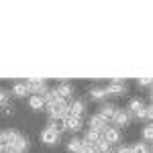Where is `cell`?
Wrapping results in <instances>:
<instances>
[{"instance_id":"5bb4252c","label":"cell","mask_w":153,"mask_h":153,"mask_svg":"<svg viewBox=\"0 0 153 153\" xmlns=\"http://www.w3.org/2000/svg\"><path fill=\"white\" fill-rule=\"evenodd\" d=\"M10 145H12V147H14V149H19V151H21V153L29 151V139H27L25 135H19V139H16V141H12Z\"/></svg>"},{"instance_id":"277c9868","label":"cell","mask_w":153,"mask_h":153,"mask_svg":"<svg viewBox=\"0 0 153 153\" xmlns=\"http://www.w3.org/2000/svg\"><path fill=\"white\" fill-rule=\"evenodd\" d=\"M143 108H145V102H143L141 98H131L129 106H127V110H129L131 118H141Z\"/></svg>"},{"instance_id":"52a82bcc","label":"cell","mask_w":153,"mask_h":153,"mask_svg":"<svg viewBox=\"0 0 153 153\" xmlns=\"http://www.w3.org/2000/svg\"><path fill=\"white\" fill-rule=\"evenodd\" d=\"M55 94L61 98V100H70L71 94H74V86L70 82H59L55 86Z\"/></svg>"},{"instance_id":"9c48e42d","label":"cell","mask_w":153,"mask_h":153,"mask_svg":"<svg viewBox=\"0 0 153 153\" xmlns=\"http://www.w3.org/2000/svg\"><path fill=\"white\" fill-rule=\"evenodd\" d=\"M27 86H29V94H43L47 90V82L45 80H29Z\"/></svg>"},{"instance_id":"cb8c5ba5","label":"cell","mask_w":153,"mask_h":153,"mask_svg":"<svg viewBox=\"0 0 153 153\" xmlns=\"http://www.w3.org/2000/svg\"><path fill=\"white\" fill-rule=\"evenodd\" d=\"M151 117H153V108L149 104L143 108V112H141V118H145V120H151Z\"/></svg>"},{"instance_id":"30bf717a","label":"cell","mask_w":153,"mask_h":153,"mask_svg":"<svg viewBox=\"0 0 153 153\" xmlns=\"http://www.w3.org/2000/svg\"><path fill=\"white\" fill-rule=\"evenodd\" d=\"M84 110H86V102L84 100H71L70 102V117H76V118H82Z\"/></svg>"},{"instance_id":"7a4b0ae2","label":"cell","mask_w":153,"mask_h":153,"mask_svg":"<svg viewBox=\"0 0 153 153\" xmlns=\"http://www.w3.org/2000/svg\"><path fill=\"white\" fill-rule=\"evenodd\" d=\"M117 129H120V127H127L131 123V114H129V110L127 108H117L114 110V117H112V120H110Z\"/></svg>"},{"instance_id":"ffe728a7","label":"cell","mask_w":153,"mask_h":153,"mask_svg":"<svg viewBox=\"0 0 153 153\" xmlns=\"http://www.w3.org/2000/svg\"><path fill=\"white\" fill-rule=\"evenodd\" d=\"M19 135H21V133H19L16 129H6V131H4V137H6V143H8V145H10L12 141H16Z\"/></svg>"},{"instance_id":"8fae6325","label":"cell","mask_w":153,"mask_h":153,"mask_svg":"<svg viewBox=\"0 0 153 153\" xmlns=\"http://www.w3.org/2000/svg\"><path fill=\"white\" fill-rule=\"evenodd\" d=\"M114 110H117V106H114V104L104 102V104L98 108V114L104 118V120H108V123H110V120H112V117H114Z\"/></svg>"},{"instance_id":"6da1fadb","label":"cell","mask_w":153,"mask_h":153,"mask_svg":"<svg viewBox=\"0 0 153 153\" xmlns=\"http://www.w3.org/2000/svg\"><path fill=\"white\" fill-rule=\"evenodd\" d=\"M104 92L106 96L110 94V96H123V94H127V84L123 82V80H112V82H108L104 86Z\"/></svg>"},{"instance_id":"e0dca14e","label":"cell","mask_w":153,"mask_h":153,"mask_svg":"<svg viewBox=\"0 0 153 153\" xmlns=\"http://www.w3.org/2000/svg\"><path fill=\"white\" fill-rule=\"evenodd\" d=\"M80 147H82V139H78V137H71L68 141V151L70 153H80Z\"/></svg>"},{"instance_id":"9a60e30c","label":"cell","mask_w":153,"mask_h":153,"mask_svg":"<svg viewBox=\"0 0 153 153\" xmlns=\"http://www.w3.org/2000/svg\"><path fill=\"white\" fill-rule=\"evenodd\" d=\"M100 139H102V133H100V131H94V129L86 131V137H84V141H86V143H94V145H96Z\"/></svg>"},{"instance_id":"4fadbf2b","label":"cell","mask_w":153,"mask_h":153,"mask_svg":"<svg viewBox=\"0 0 153 153\" xmlns=\"http://www.w3.org/2000/svg\"><path fill=\"white\" fill-rule=\"evenodd\" d=\"M29 106H31L33 110H43V106H45L43 96H41V94H31V96H29Z\"/></svg>"},{"instance_id":"5b68a950","label":"cell","mask_w":153,"mask_h":153,"mask_svg":"<svg viewBox=\"0 0 153 153\" xmlns=\"http://www.w3.org/2000/svg\"><path fill=\"white\" fill-rule=\"evenodd\" d=\"M120 129H117V127H106L104 133H102V139H104L108 145H114V143H120Z\"/></svg>"},{"instance_id":"603a6c76","label":"cell","mask_w":153,"mask_h":153,"mask_svg":"<svg viewBox=\"0 0 153 153\" xmlns=\"http://www.w3.org/2000/svg\"><path fill=\"white\" fill-rule=\"evenodd\" d=\"M8 98H10V92L4 90V88H0V108L4 104H8Z\"/></svg>"},{"instance_id":"f546056e","label":"cell","mask_w":153,"mask_h":153,"mask_svg":"<svg viewBox=\"0 0 153 153\" xmlns=\"http://www.w3.org/2000/svg\"><path fill=\"white\" fill-rule=\"evenodd\" d=\"M110 153H112V151H110Z\"/></svg>"},{"instance_id":"7402d4cb","label":"cell","mask_w":153,"mask_h":153,"mask_svg":"<svg viewBox=\"0 0 153 153\" xmlns=\"http://www.w3.org/2000/svg\"><path fill=\"white\" fill-rule=\"evenodd\" d=\"M151 139H153L151 125H145V129H143V143H151Z\"/></svg>"},{"instance_id":"d4e9b609","label":"cell","mask_w":153,"mask_h":153,"mask_svg":"<svg viewBox=\"0 0 153 153\" xmlns=\"http://www.w3.org/2000/svg\"><path fill=\"white\" fill-rule=\"evenodd\" d=\"M114 153H131V147L129 145H118V149Z\"/></svg>"},{"instance_id":"ba28073f","label":"cell","mask_w":153,"mask_h":153,"mask_svg":"<svg viewBox=\"0 0 153 153\" xmlns=\"http://www.w3.org/2000/svg\"><path fill=\"white\" fill-rule=\"evenodd\" d=\"M63 129L70 131V133H80L82 131V118H76V117H65L63 118Z\"/></svg>"},{"instance_id":"484cf974","label":"cell","mask_w":153,"mask_h":153,"mask_svg":"<svg viewBox=\"0 0 153 153\" xmlns=\"http://www.w3.org/2000/svg\"><path fill=\"white\" fill-rule=\"evenodd\" d=\"M6 145H8V143H6V137H4V131H0V147L4 149Z\"/></svg>"},{"instance_id":"f1b7e54d","label":"cell","mask_w":153,"mask_h":153,"mask_svg":"<svg viewBox=\"0 0 153 153\" xmlns=\"http://www.w3.org/2000/svg\"><path fill=\"white\" fill-rule=\"evenodd\" d=\"M0 153H2V147H0Z\"/></svg>"},{"instance_id":"d6986e66","label":"cell","mask_w":153,"mask_h":153,"mask_svg":"<svg viewBox=\"0 0 153 153\" xmlns=\"http://www.w3.org/2000/svg\"><path fill=\"white\" fill-rule=\"evenodd\" d=\"M90 98H92V100H104V98H106L104 88H98V86L90 88Z\"/></svg>"},{"instance_id":"44dd1931","label":"cell","mask_w":153,"mask_h":153,"mask_svg":"<svg viewBox=\"0 0 153 153\" xmlns=\"http://www.w3.org/2000/svg\"><path fill=\"white\" fill-rule=\"evenodd\" d=\"M80 153H96V145L94 143H86L82 139V147H80Z\"/></svg>"},{"instance_id":"83f0119b","label":"cell","mask_w":153,"mask_h":153,"mask_svg":"<svg viewBox=\"0 0 153 153\" xmlns=\"http://www.w3.org/2000/svg\"><path fill=\"white\" fill-rule=\"evenodd\" d=\"M2 112H4V114H12V106L10 104H4V106H2Z\"/></svg>"},{"instance_id":"7c38bea8","label":"cell","mask_w":153,"mask_h":153,"mask_svg":"<svg viewBox=\"0 0 153 153\" xmlns=\"http://www.w3.org/2000/svg\"><path fill=\"white\" fill-rule=\"evenodd\" d=\"M12 94L16 96V98L27 96L29 94V86H27V82H14L12 84Z\"/></svg>"},{"instance_id":"4316f807","label":"cell","mask_w":153,"mask_h":153,"mask_svg":"<svg viewBox=\"0 0 153 153\" xmlns=\"http://www.w3.org/2000/svg\"><path fill=\"white\" fill-rule=\"evenodd\" d=\"M137 84H139V86H149V84H151V80H149V78H139V80H137Z\"/></svg>"},{"instance_id":"ac0fdd59","label":"cell","mask_w":153,"mask_h":153,"mask_svg":"<svg viewBox=\"0 0 153 153\" xmlns=\"http://www.w3.org/2000/svg\"><path fill=\"white\" fill-rule=\"evenodd\" d=\"M131 153H151V147H149V143H135L133 147H131Z\"/></svg>"},{"instance_id":"3957f363","label":"cell","mask_w":153,"mask_h":153,"mask_svg":"<svg viewBox=\"0 0 153 153\" xmlns=\"http://www.w3.org/2000/svg\"><path fill=\"white\" fill-rule=\"evenodd\" d=\"M59 137H61V133L51 129V127L41 131V143H45V145H55V143H59Z\"/></svg>"},{"instance_id":"2e32d148","label":"cell","mask_w":153,"mask_h":153,"mask_svg":"<svg viewBox=\"0 0 153 153\" xmlns=\"http://www.w3.org/2000/svg\"><path fill=\"white\" fill-rule=\"evenodd\" d=\"M41 96H43V102H45V106H51V104H55V102L59 100V96L55 94V90H45Z\"/></svg>"},{"instance_id":"8992f818","label":"cell","mask_w":153,"mask_h":153,"mask_svg":"<svg viewBox=\"0 0 153 153\" xmlns=\"http://www.w3.org/2000/svg\"><path fill=\"white\" fill-rule=\"evenodd\" d=\"M88 129H94V131H100V133H104V129L108 127V120H104V118L100 117L98 112H94V114H90V118H88Z\"/></svg>"}]
</instances>
